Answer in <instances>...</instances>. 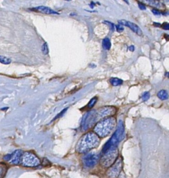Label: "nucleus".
<instances>
[{
    "instance_id": "obj_14",
    "label": "nucleus",
    "mask_w": 169,
    "mask_h": 178,
    "mask_svg": "<svg viewBox=\"0 0 169 178\" xmlns=\"http://www.w3.org/2000/svg\"><path fill=\"white\" fill-rule=\"evenodd\" d=\"M103 47L106 50H110L111 48V41L109 38H105L102 41Z\"/></svg>"
},
{
    "instance_id": "obj_19",
    "label": "nucleus",
    "mask_w": 169,
    "mask_h": 178,
    "mask_svg": "<svg viewBox=\"0 0 169 178\" xmlns=\"http://www.w3.org/2000/svg\"><path fill=\"white\" fill-rule=\"evenodd\" d=\"M97 101H98V98H97L96 97H94V98H92V99L89 102L88 104H87V107H88L89 109H92V108L94 107V106L96 104Z\"/></svg>"
},
{
    "instance_id": "obj_5",
    "label": "nucleus",
    "mask_w": 169,
    "mask_h": 178,
    "mask_svg": "<svg viewBox=\"0 0 169 178\" xmlns=\"http://www.w3.org/2000/svg\"><path fill=\"white\" fill-rule=\"evenodd\" d=\"M21 164L26 167H36L40 164V160L34 154L26 152L22 154L21 157Z\"/></svg>"
},
{
    "instance_id": "obj_2",
    "label": "nucleus",
    "mask_w": 169,
    "mask_h": 178,
    "mask_svg": "<svg viewBox=\"0 0 169 178\" xmlns=\"http://www.w3.org/2000/svg\"><path fill=\"white\" fill-rule=\"evenodd\" d=\"M116 119L114 117H107L99 121L94 127V132L98 136L104 138L110 134L116 125Z\"/></svg>"
},
{
    "instance_id": "obj_23",
    "label": "nucleus",
    "mask_w": 169,
    "mask_h": 178,
    "mask_svg": "<svg viewBox=\"0 0 169 178\" xmlns=\"http://www.w3.org/2000/svg\"><path fill=\"white\" fill-rule=\"evenodd\" d=\"M115 28H116V32H118V33H121L124 30L123 27L121 24H116L115 26Z\"/></svg>"
},
{
    "instance_id": "obj_18",
    "label": "nucleus",
    "mask_w": 169,
    "mask_h": 178,
    "mask_svg": "<svg viewBox=\"0 0 169 178\" xmlns=\"http://www.w3.org/2000/svg\"><path fill=\"white\" fill-rule=\"evenodd\" d=\"M0 63L4 65H9L11 63V59L4 56H0Z\"/></svg>"
},
{
    "instance_id": "obj_7",
    "label": "nucleus",
    "mask_w": 169,
    "mask_h": 178,
    "mask_svg": "<svg viewBox=\"0 0 169 178\" xmlns=\"http://www.w3.org/2000/svg\"><path fill=\"white\" fill-rule=\"evenodd\" d=\"M116 113V109L114 106H104L95 110V118L96 123L102 118L112 116Z\"/></svg>"
},
{
    "instance_id": "obj_10",
    "label": "nucleus",
    "mask_w": 169,
    "mask_h": 178,
    "mask_svg": "<svg viewBox=\"0 0 169 178\" xmlns=\"http://www.w3.org/2000/svg\"><path fill=\"white\" fill-rule=\"evenodd\" d=\"M31 10L37 11V12H40L42 13H44V14H48V15H58L59 13L58 12H56L53 9H50V8L46 7V6H40L34 8L32 9Z\"/></svg>"
},
{
    "instance_id": "obj_6",
    "label": "nucleus",
    "mask_w": 169,
    "mask_h": 178,
    "mask_svg": "<svg viewBox=\"0 0 169 178\" xmlns=\"http://www.w3.org/2000/svg\"><path fill=\"white\" fill-rule=\"evenodd\" d=\"M122 168H123V160L121 157H119L111 166L109 167L106 172V175L109 178H117L121 173Z\"/></svg>"
},
{
    "instance_id": "obj_24",
    "label": "nucleus",
    "mask_w": 169,
    "mask_h": 178,
    "mask_svg": "<svg viewBox=\"0 0 169 178\" xmlns=\"http://www.w3.org/2000/svg\"><path fill=\"white\" fill-rule=\"evenodd\" d=\"M152 13L154 14L155 15H157V16H160L161 15H162V13H161V12L160 11L158 10V9H152Z\"/></svg>"
},
{
    "instance_id": "obj_20",
    "label": "nucleus",
    "mask_w": 169,
    "mask_h": 178,
    "mask_svg": "<svg viewBox=\"0 0 169 178\" xmlns=\"http://www.w3.org/2000/svg\"><path fill=\"white\" fill-rule=\"evenodd\" d=\"M42 53H43V55H48V52H49V50H48V44L46 43V42H44V43L42 44Z\"/></svg>"
},
{
    "instance_id": "obj_31",
    "label": "nucleus",
    "mask_w": 169,
    "mask_h": 178,
    "mask_svg": "<svg viewBox=\"0 0 169 178\" xmlns=\"http://www.w3.org/2000/svg\"><path fill=\"white\" fill-rule=\"evenodd\" d=\"M94 2H92V3L90 4V7H91V8H94Z\"/></svg>"
},
{
    "instance_id": "obj_4",
    "label": "nucleus",
    "mask_w": 169,
    "mask_h": 178,
    "mask_svg": "<svg viewBox=\"0 0 169 178\" xmlns=\"http://www.w3.org/2000/svg\"><path fill=\"white\" fill-rule=\"evenodd\" d=\"M118 156V150L116 146H112L109 148L103 153H102L100 159V164L103 168H109L116 160Z\"/></svg>"
},
{
    "instance_id": "obj_15",
    "label": "nucleus",
    "mask_w": 169,
    "mask_h": 178,
    "mask_svg": "<svg viewBox=\"0 0 169 178\" xmlns=\"http://www.w3.org/2000/svg\"><path fill=\"white\" fill-rule=\"evenodd\" d=\"M110 82L113 86H118L123 84V80H121V79L116 78V77H113V78L110 79Z\"/></svg>"
},
{
    "instance_id": "obj_22",
    "label": "nucleus",
    "mask_w": 169,
    "mask_h": 178,
    "mask_svg": "<svg viewBox=\"0 0 169 178\" xmlns=\"http://www.w3.org/2000/svg\"><path fill=\"white\" fill-rule=\"evenodd\" d=\"M141 98H142L143 101H147L150 98V93L149 92H145L142 94V96H141Z\"/></svg>"
},
{
    "instance_id": "obj_32",
    "label": "nucleus",
    "mask_w": 169,
    "mask_h": 178,
    "mask_svg": "<svg viewBox=\"0 0 169 178\" xmlns=\"http://www.w3.org/2000/svg\"><path fill=\"white\" fill-rule=\"evenodd\" d=\"M124 1H125V2L127 4H129V1H128V0H123Z\"/></svg>"
},
{
    "instance_id": "obj_12",
    "label": "nucleus",
    "mask_w": 169,
    "mask_h": 178,
    "mask_svg": "<svg viewBox=\"0 0 169 178\" xmlns=\"http://www.w3.org/2000/svg\"><path fill=\"white\" fill-rule=\"evenodd\" d=\"M140 1L142 4L150 6L154 8V9H160L164 8V4L160 2V0H140Z\"/></svg>"
},
{
    "instance_id": "obj_33",
    "label": "nucleus",
    "mask_w": 169,
    "mask_h": 178,
    "mask_svg": "<svg viewBox=\"0 0 169 178\" xmlns=\"http://www.w3.org/2000/svg\"><path fill=\"white\" fill-rule=\"evenodd\" d=\"M66 1H71V0H66Z\"/></svg>"
},
{
    "instance_id": "obj_8",
    "label": "nucleus",
    "mask_w": 169,
    "mask_h": 178,
    "mask_svg": "<svg viewBox=\"0 0 169 178\" xmlns=\"http://www.w3.org/2000/svg\"><path fill=\"white\" fill-rule=\"evenodd\" d=\"M96 123L95 118V110L87 112L84 115L81 122V129L83 131H87Z\"/></svg>"
},
{
    "instance_id": "obj_29",
    "label": "nucleus",
    "mask_w": 169,
    "mask_h": 178,
    "mask_svg": "<svg viewBox=\"0 0 169 178\" xmlns=\"http://www.w3.org/2000/svg\"><path fill=\"white\" fill-rule=\"evenodd\" d=\"M128 50H129V51H131V52H134L135 51V46L130 45L129 47H128Z\"/></svg>"
},
{
    "instance_id": "obj_17",
    "label": "nucleus",
    "mask_w": 169,
    "mask_h": 178,
    "mask_svg": "<svg viewBox=\"0 0 169 178\" xmlns=\"http://www.w3.org/2000/svg\"><path fill=\"white\" fill-rule=\"evenodd\" d=\"M7 166L4 164H0V178H3L6 173Z\"/></svg>"
},
{
    "instance_id": "obj_30",
    "label": "nucleus",
    "mask_w": 169,
    "mask_h": 178,
    "mask_svg": "<svg viewBox=\"0 0 169 178\" xmlns=\"http://www.w3.org/2000/svg\"><path fill=\"white\" fill-rule=\"evenodd\" d=\"M153 24H154L155 26H157V27H160L161 26V24H160V23H157V22H153Z\"/></svg>"
},
{
    "instance_id": "obj_26",
    "label": "nucleus",
    "mask_w": 169,
    "mask_h": 178,
    "mask_svg": "<svg viewBox=\"0 0 169 178\" xmlns=\"http://www.w3.org/2000/svg\"><path fill=\"white\" fill-rule=\"evenodd\" d=\"M138 5H139V8L141 9V10L144 11V10H145V9H146V7H145V6L142 3L139 2V4H138Z\"/></svg>"
},
{
    "instance_id": "obj_27",
    "label": "nucleus",
    "mask_w": 169,
    "mask_h": 178,
    "mask_svg": "<svg viewBox=\"0 0 169 178\" xmlns=\"http://www.w3.org/2000/svg\"><path fill=\"white\" fill-rule=\"evenodd\" d=\"M67 109H65V110H63V111H62L61 112V113H60L59 114H58V115L57 116H56V117L55 118V119H56V118H59V117L62 116L63 115V113H65V112L66 111H67Z\"/></svg>"
},
{
    "instance_id": "obj_21",
    "label": "nucleus",
    "mask_w": 169,
    "mask_h": 178,
    "mask_svg": "<svg viewBox=\"0 0 169 178\" xmlns=\"http://www.w3.org/2000/svg\"><path fill=\"white\" fill-rule=\"evenodd\" d=\"M103 23L104 24L108 25L109 27L110 28V29H111L112 31H113V32L114 31V29H115V26H114V23L110 22V21H107V20L103 21Z\"/></svg>"
},
{
    "instance_id": "obj_11",
    "label": "nucleus",
    "mask_w": 169,
    "mask_h": 178,
    "mask_svg": "<svg viewBox=\"0 0 169 178\" xmlns=\"http://www.w3.org/2000/svg\"><path fill=\"white\" fill-rule=\"evenodd\" d=\"M22 155V151L21 150H15L13 154H11V157L9 160V163L11 164H18L20 162L21 157Z\"/></svg>"
},
{
    "instance_id": "obj_28",
    "label": "nucleus",
    "mask_w": 169,
    "mask_h": 178,
    "mask_svg": "<svg viewBox=\"0 0 169 178\" xmlns=\"http://www.w3.org/2000/svg\"><path fill=\"white\" fill-rule=\"evenodd\" d=\"M11 157V154H6V155H5L4 156V159L6 160V161H9L10 160V159Z\"/></svg>"
},
{
    "instance_id": "obj_3",
    "label": "nucleus",
    "mask_w": 169,
    "mask_h": 178,
    "mask_svg": "<svg viewBox=\"0 0 169 178\" xmlns=\"http://www.w3.org/2000/svg\"><path fill=\"white\" fill-rule=\"evenodd\" d=\"M125 137V127H124L123 122L119 121L116 127V131L112 135L111 139L108 141V143L105 145L102 150V153H103L105 151H106L109 148L112 146H117L121 141L123 140Z\"/></svg>"
},
{
    "instance_id": "obj_9",
    "label": "nucleus",
    "mask_w": 169,
    "mask_h": 178,
    "mask_svg": "<svg viewBox=\"0 0 169 178\" xmlns=\"http://www.w3.org/2000/svg\"><path fill=\"white\" fill-rule=\"evenodd\" d=\"M99 155L94 152H89L83 156L82 161L85 166L87 168H93L98 163Z\"/></svg>"
},
{
    "instance_id": "obj_16",
    "label": "nucleus",
    "mask_w": 169,
    "mask_h": 178,
    "mask_svg": "<svg viewBox=\"0 0 169 178\" xmlns=\"http://www.w3.org/2000/svg\"><path fill=\"white\" fill-rule=\"evenodd\" d=\"M157 97H158L160 100H166L168 99V93H167L166 90H160V91L158 92V93H157Z\"/></svg>"
},
{
    "instance_id": "obj_25",
    "label": "nucleus",
    "mask_w": 169,
    "mask_h": 178,
    "mask_svg": "<svg viewBox=\"0 0 169 178\" xmlns=\"http://www.w3.org/2000/svg\"><path fill=\"white\" fill-rule=\"evenodd\" d=\"M162 29L165 30H169V24L168 22H164L162 24Z\"/></svg>"
},
{
    "instance_id": "obj_1",
    "label": "nucleus",
    "mask_w": 169,
    "mask_h": 178,
    "mask_svg": "<svg viewBox=\"0 0 169 178\" xmlns=\"http://www.w3.org/2000/svg\"><path fill=\"white\" fill-rule=\"evenodd\" d=\"M100 139L94 132L89 131L83 135L80 139L76 147V150L78 153H85L98 146Z\"/></svg>"
},
{
    "instance_id": "obj_13",
    "label": "nucleus",
    "mask_w": 169,
    "mask_h": 178,
    "mask_svg": "<svg viewBox=\"0 0 169 178\" xmlns=\"http://www.w3.org/2000/svg\"><path fill=\"white\" fill-rule=\"evenodd\" d=\"M126 27H129L133 32H135V34H137L138 36H142L143 34L142 30L141 29L140 27H139L137 24H135V23L129 22V21H126Z\"/></svg>"
}]
</instances>
